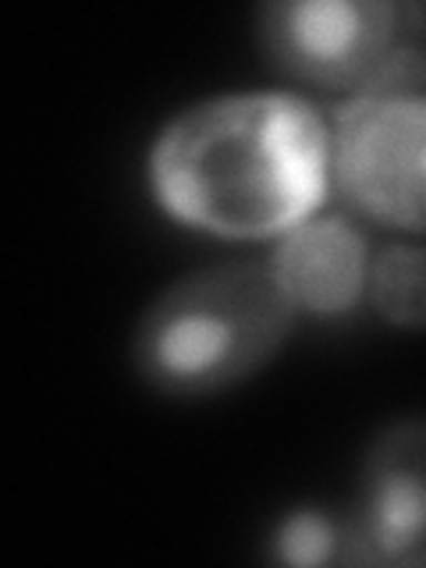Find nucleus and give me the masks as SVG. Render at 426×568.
I'll return each mask as SVG.
<instances>
[{"instance_id": "nucleus-1", "label": "nucleus", "mask_w": 426, "mask_h": 568, "mask_svg": "<svg viewBox=\"0 0 426 568\" xmlns=\"http://www.w3.org/2000/svg\"><path fill=\"white\" fill-rule=\"evenodd\" d=\"M146 174L174 221L231 242L284 239L324 206L331 121L284 89H239L178 111Z\"/></svg>"}, {"instance_id": "nucleus-2", "label": "nucleus", "mask_w": 426, "mask_h": 568, "mask_svg": "<svg viewBox=\"0 0 426 568\" xmlns=\"http://www.w3.org/2000/svg\"><path fill=\"white\" fill-rule=\"evenodd\" d=\"M298 316L271 260L195 266L139 313L129 345L132 369L164 398H217L277 359Z\"/></svg>"}, {"instance_id": "nucleus-3", "label": "nucleus", "mask_w": 426, "mask_h": 568, "mask_svg": "<svg viewBox=\"0 0 426 568\" xmlns=\"http://www.w3.org/2000/svg\"><path fill=\"white\" fill-rule=\"evenodd\" d=\"M331 182L366 221L426 239V89L359 93L337 106Z\"/></svg>"}, {"instance_id": "nucleus-4", "label": "nucleus", "mask_w": 426, "mask_h": 568, "mask_svg": "<svg viewBox=\"0 0 426 568\" xmlns=\"http://www.w3.org/2000/svg\"><path fill=\"white\" fill-rule=\"evenodd\" d=\"M402 43L395 0H271L256 11V47L281 79L324 93H369Z\"/></svg>"}, {"instance_id": "nucleus-5", "label": "nucleus", "mask_w": 426, "mask_h": 568, "mask_svg": "<svg viewBox=\"0 0 426 568\" xmlns=\"http://www.w3.org/2000/svg\"><path fill=\"white\" fill-rule=\"evenodd\" d=\"M369 565H405L426 547V416H398L369 437L352 501Z\"/></svg>"}, {"instance_id": "nucleus-6", "label": "nucleus", "mask_w": 426, "mask_h": 568, "mask_svg": "<svg viewBox=\"0 0 426 568\" xmlns=\"http://www.w3.org/2000/svg\"><path fill=\"white\" fill-rule=\"evenodd\" d=\"M363 231L345 217H310L277 239L271 266L298 313L345 316L363 302L369 281Z\"/></svg>"}, {"instance_id": "nucleus-7", "label": "nucleus", "mask_w": 426, "mask_h": 568, "mask_svg": "<svg viewBox=\"0 0 426 568\" xmlns=\"http://www.w3.org/2000/svg\"><path fill=\"white\" fill-rule=\"evenodd\" d=\"M266 547H271V561L295 565V568L369 565L352 505L348 508H327V505L288 508L274 523Z\"/></svg>"}, {"instance_id": "nucleus-8", "label": "nucleus", "mask_w": 426, "mask_h": 568, "mask_svg": "<svg viewBox=\"0 0 426 568\" xmlns=\"http://www.w3.org/2000/svg\"><path fill=\"white\" fill-rule=\"evenodd\" d=\"M369 306L398 331H426V245L395 242L369 260Z\"/></svg>"}]
</instances>
